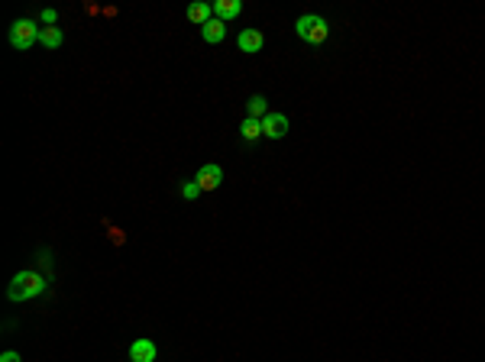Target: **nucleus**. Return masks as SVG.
I'll list each match as a JSON object with an SVG mask.
<instances>
[{
	"instance_id": "4",
	"label": "nucleus",
	"mask_w": 485,
	"mask_h": 362,
	"mask_svg": "<svg viewBox=\"0 0 485 362\" xmlns=\"http://www.w3.org/2000/svg\"><path fill=\"white\" fill-rule=\"evenodd\" d=\"M194 181H198V188H201V191H217V188L224 185V169H220V165H214V162H207V165H201V169H198Z\"/></svg>"
},
{
	"instance_id": "2",
	"label": "nucleus",
	"mask_w": 485,
	"mask_h": 362,
	"mask_svg": "<svg viewBox=\"0 0 485 362\" xmlns=\"http://www.w3.org/2000/svg\"><path fill=\"white\" fill-rule=\"evenodd\" d=\"M294 33H298V39H304V43L320 46V43H327V36H330V23H327L324 17H317V13H304V17H298V23H294Z\"/></svg>"
},
{
	"instance_id": "8",
	"label": "nucleus",
	"mask_w": 485,
	"mask_h": 362,
	"mask_svg": "<svg viewBox=\"0 0 485 362\" xmlns=\"http://www.w3.org/2000/svg\"><path fill=\"white\" fill-rule=\"evenodd\" d=\"M224 36H226V23H224V20H217V17L201 26V39H204V43H210V46L224 43Z\"/></svg>"
},
{
	"instance_id": "9",
	"label": "nucleus",
	"mask_w": 485,
	"mask_h": 362,
	"mask_svg": "<svg viewBox=\"0 0 485 362\" xmlns=\"http://www.w3.org/2000/svg\"><path fill=\"white\" fill-rule=\"evenodd\" d=\"M242 13V4L240 0H217V4H214V17L217 20H236Z\"/></svg>"
},
{
	"instance_id": "14",
	"label": "nucleus",
	"mask_w": 485,
	"mask_h": 362,
	"mask_svg": "<svg viewBox=\"0 0 485 362\" xmlns=\"http://www.w3.org/2000/svg\"><path fill=\"white\" fill-rule=\"evenodd\" d=\"M182 194H184V201H194V197L201 194V188H198V181H188V185L182 188Z\"/></svg>"
},
{
	"instance_id": "10",
	"label": "nucleus",
	"mask_w": 485,
	"mask_h": 362,
	"mask_svg": "<svg viewBox=\"0 0 485 362\" xmlns=\"http://www.w3.org/2000/svg\"><path fill=\"white\" fill-rule=\"evenodd\" d=\"M188 20H191L194 26H204L214 20V7L210 4H201V0H194L191 7H188Z\"/></svg>"
},
{
	"instance_id": "6",
	"label": "nucleus",
	"mask_w": 485,
	"mask_h": 362,
	"mask_svg": "<svg viewBox=\"0 0 485 362\" xmlns=\"http://www.w3.org/2000/svg\"><path fill=\"white\" fill-rule=\"evenodd\" d=\"M156 343H152L149 337H139L130 343V362H156Z\"/></svg>"
},
{
	"instance_id": "3",
	"label": "nucleus",
	"mask_w": 485,
	"mask_h": 362,
	"mask_svg": "<svg viewBox=\"0 0 485 362\" xmlns=\"http://www.w3.org/2000/svg\"><path fill=\"white\" fill-rule=\"evenodd\" d=\"M39 33H42V26L36 23V20H17V23L10 26V46L26 52L36 39H39Z\"/></svg>"
},
{
	"instance_id": "7",
	"label": "nucleus",
	"mask_w": 485,
	"mask_h": 362,
	"mask_svg": "<svg viewBox=\"0 0 485 362\" xmlns=\"http://www.w3.org/2000/svg\"><path fill=\"white\" fill-rule=\"evenodd\" d=\"M262 43H266V36H262L259 29H242V33L236 36V46H240V52H246V55H256V52L262 49Z\"/></svg>"
},
{
	"instance_id": "5",
	"label": "nucleus",
	"mask_w": 485,
	"mask_h": 362,
	"mask_svg": "<svg viewBox=\"0 0 485 362\" xmlns=\"http://www.w3.org/2000/svg\"><path fill=\"white\" fill-rule=\"evenodd\" d=\"M262 136H268V139H282V136H288V117L268 110L266 117H262Z\"/></svg>"
},
{
	"instance_id": "15",
	"label": "nucleus",
	"mask_w": 485,
	"mask_h": 362,
	"mask_svg": "<svg viewBox=\"0 0 485 362\" xmlns=\"http://www.w3.org/2000/svg\"><path fill=\"white\" fill-rule=\"evenodd\" d=\"M55 20H59L55 10H42V26H55Z\"/></svg>"
},
{
	"instance_id": "16",
	"label": "nucleus",
	"mask_w": 485,
	"mask_h": 362,
	"mask_svg": "<svg viewBox=\"0 0 485 362\" xmlns=\"http://www.w3.org/2000/svg\"><path fill=\"white\" fill-rule=\"evenodd\" d=\"M0 362H23V359H20V353H13V349H7V353L0 356Z\"/></svg>"
},
{
	"instance_id": "1",
	"label": "nucleus",
	"mask_w": 485,
	"mask_h": 362,
	"mask_svg": "<svg viewBox=\"0 0 485 362\" xmlns=\"http://www.w3.org/2000/svg\"><path fill=\"white\" fill-rule=\"evenodd\" d=\"M42 291H46V278H42L39 272H29V269L17 272L7 285L10 301H29V298H39Z\"/></svg>"
},
{
	"instance_id": "12",
	"label": "nucleus",
	"mask_w": 485,
	"mask_h": 362,
	"mask_svg": "<svg viewBox=\"0 0 485 362\" xmlns=\"http://www.w3.org/2000/svg\"><path fill=\"white\" fill-rule=\"evenodd\" d=\"M246 113H250L252 120H262L268 113V101L262 97V94H252L250 101H246Z\"/></svg>"
},
{
	"instance_id": "11",
	"label": "nucleus",
	"mask_w": 485,
	"mask_h": 362,
	"mask_svg": "<svg viewBox=\"0 0 485 362\" xmlns=\"http://www.w3.org/2000/svg\"><path fill=\"white\" fill-rule=\"evenodd\" d=\"M62 39H65V36H62V29H59V26H42L39 43L46 46V49H59V46H62Z\"/></svg>"
},
{
	"instance_id": "13",
	"label": "nucleus",
	"mask_w": 485,
	"mask_h": 362,
	"mask_svg": "<svg viewBox=\"0 0 485 362\" xmlns=\"http://www.w3.org/2000/svg\"><path fill=\"white\" fill-rule=\"evenodd\" d=\"M240 136L246 139V143H256V139L262 136V120L246 117V120H242V127H240Z\"/></svg>"
}]
</instances>
